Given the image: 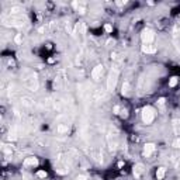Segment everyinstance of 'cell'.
<instances>
[{
    "label": "cell",
    "mask_w": 180,
    "mask_h": 180,
    "mask_svg": "<svg viewBox=\"0 0 180 180\" xmlns=\"http://www.w3.org/2000/svg\"><path fill=\"white\" fill-rule=\"evenodd\" d=\"M155 117H156V111L152 106H146L142 108V112H141V118H142V122L145 125H151L155 121Z\"/></svg>",
    "instance_id": "6da1fadb"
},
{
    "label": "cell",
    "mask_w": 180,
    "mask_h": 180,
    "mask_svg": "<svg viewBox=\"0 0 180 180\" xmlns=\"http://www.w3.org/2000/svg\"><path fill=\"white\" fill-rule=\"evenodd\" d=\"M118 76H120L118 69L117 68H112L108 73V78H107V90L108 92H114L115 86H117V82H118Z\"/></svg>",
    "instance_id": "7a4b0ae2"
},
{
    "label": "cell",
    "mask_w": 180,
    "mask_h": 180,
    "mask_svg": "<svg viewBox=\"0 0 180 180\" xmlns=\"http://www.w3.org/2000/svg\"><path fill=\"white\" fill-rule=\"evenodd\" d=\"M155 39V32L151 28H143L142 32H141V41L142 44H152Z\"/></svg>",
    "instance_id": "3957f363"
},
{
    "label": "cell",
    "mask_w": 180,
    "mask_h": 180,
    "mask_svg": "<svg viewBox=\"0 0 180 180\" xmlns=\"http://www.w3.org/2000/svg\"><path fill=\"white\" fill-rule=\"evenodd\" d=\"M103 73H104V66H103V65H97V66H94V68H93V70H92L93 80L98 82L101 79V76H103Z\"/></svg>",
    "instance_id": "277c9868"
},
{
    "label": "cell",
    "mask_w": 180,
    "mask_h": 180,
    "mask_svg": "<svg viewBox=\"0 0 180 180\" xmlns=\"http://www.w3.org/2000/svg\"><path fill=\"white\" fill-rule=\"evenodd\" d=\"M24 84L30 90H32V92H37V89H38V82H37V79H35V76H34V75H31L28 79H25Z\"/></svg>",
    "instance_id": "5b68a950"
},
{
    "label": "cell",
    "mask_w": 180,
    "mask_h": 180,
    "mask_svg": "<svg viewBox=\"0 0 180 180\" xmlns=\"http://www.w3.org/2000/svg\"><path fill=\"white\" fill-rule=\"evenodd\" d=\"M155 149H156V145H155L153 142H148L143 145V149H142V155L145 158H149L152 153L155 152Z\"/></svg>",
    "instance_id": "8992f818"
},
{
    "label": "cell",
    "mask_w": 180,
    "mask_h": 180,
    "mask_svg": "<svg viewBox=\"0 0 180 180\" xmlns=\"http://www.w3.org/2000/svg\"><path fill=\"white\" fill-rule=\"evenodd\" d=\"M22 165H24L25 168H37V166L39 165V160H38V158H35V156H28L24 159Z\"/></svg>",
    "instance_id": "52a82bcc"
},
{
    "label": "cell",
    "mask_w": 180,
    "mask_h": 180,
    "mask_svg": "<svg viewBox=\"0 0 180 180\" xmlns=\"http://www.w3.org/2000/svg\"><path fill=\"white\" fill-rule=\"evenodd\" d=\"M143 172H145V168H143L142 163H137V165H134V168H132V174H134V177L137 180L142 176Z\"/></svg>",
    "instance_id": "ba28073f"
},
{
    "label": "cell",
    "mask_w": 180,
    "mask_h": 180,
    "mask_svg": "<svg viewBox=\"0 0 180 180\" xmlns=\"http://www.w3.org/2000/svg\"><path fill=\"white\" fill-rule=\"evenodd\" d=\"M141 51H142L143 53H155L156 52V47L152 44H143L142 47H141Z\"/></svg>",
    "instance_id": "9c48e42d"
},
{
    "label": "cell",
    "mask_w": 180,
    "mask_h": 180,
    "mask_svg": "<svg viewBox=\"0 0 180 180\" xmlns=\"http://www.w3.org/2000/svg\"><path fill=\"white\" fill-rule=\"evenodd\" d=\"M166 174V169L165 168H158L156 172H155V177H156L158 180H162L163 177H165Z\"/></svg>",
    "instance_id": "30bf717a"
},
{
    "label": "cell",
    "mask_w": 180,
    "mask_h": 180,
    "mask_svg": "<svg viewBox=\"0 0 180 180\" xmlns=\"http://www.w3.org/2000/svg\"><path fill=\"white\" fill-rule=\"evenodd\" d=\"M121 93H122L124 96H127L129 93V90H131V84H129V82L128 80H124V83H122V87H121Z\"/></svg>",
    "instance_id": "8fae6325"
},
{
    "label": "cell",
    "mask_w": 180,
    "mask_h": 180,
    "mask_svg": "<svg viewBox=\"0 0 180 180\" xmlns=\"http://www.w3.org/2000/svg\"><path fill=\"white\" fill-rule=\"evenodd\" d=\"M177 83H179V78H176V76L169 79V87H174Z\"/></svg>",
    "instance_id": "7c38bea8"
},
{
    "label": "cell",
    "mask_w": 180,
    "mask_h": 180,
    "mask_svg": "<svg viewBox=\"0 0 180 180\" xmlns=\"http://www.w3.org/2000/svg\"><path fill=\"white\" fill-rule=\"evenodd\" d=\"M37 177H38V179H45V177L48 176V173L45 170H38L37 172V174H35Z\"/></svg>",
    "instance_id": "4fadbf2b"
},
{
    "label": "cell",
    "mask_w": 180,
    "mask_h": 180,
    "mask_svg": "<svg viewBox=\"0 0 180 180\" xmlns=\"http://www.w3.org/2000/svg\"><path fill=\"white\" fill-rule=\"evenodd\" d=\"M172 146H173V148H176V149H180V137H177L176 139L172 142Z\"/></svg>",
    "instance_id": "5bb4252c"
},
{
    "label": "cell",
    "mask_w": 180,
    "mask_h": 180,
    "mask_svg": "<svg viewBox=\"0 0 180 180\" xmlns=\"http://www.w3.org/2000/svg\"><path fill=\"white\" fill-rule=\"evenodd\" d=\"M68 129H69V128H68V125H62V124L56 127V131H58V132H68Z\"/></svg>",
    "instance_id": "9a60e30c"
},
{
    "label": "cell",
    "mask_w": 180,
    "mask_h": 180,
    "mask_svg": "<svg viewBox=\"0 0 180 180\" xmlns=\"http://www.w3.org/2000/svg\"><path fill=\"white\" fill-rule=\"evenodd\" d=\"M118 115H121L122 118H127V117H128V110H127V108H120Z\"/></svg>",
    "instance_id": "2e32d148"
},
{
    "label": "cell",
    "mask_w": 180,
    "mask_h": 180,
    "mask_svg": "<svg viewBox=\"0 0 180 180\" xmlns=\"http://www.w3.org/2000/svg\"><path fill=\"white\" fill-rule=\"evenodd\" d=\"M104 30H106V32H112V25L111 24H104Z\"/></svg>",
    "instance_id": "e0dca14e"
},
{
    "label": "cell",
    "mask_w": 180,
    "mask_h": 180,
    "mask_svg": "<svg viewBox=\"0 0 180 180\" xmlns=\"http://www.w3.org/2000/svg\"><path fill=\"white\" fill-rule=\"evenodd\" d=\"M16 138H17V134H16V131H10V134H8V139H16Z\"/></svg>",
    "instance_id": "ac0fdd59"
},
{
    "label": "cell",
    "mask_w": 180,
    "mask_h": 180,
    "mask_svg": "<svg viewBox=\"0 0 180 180\" xmlns=\"http://www.w3.org/2000/svg\"><path fill=\"white\" fill-rule=\"evenodd\" d=\"M165 101H166L165 98H163V97H160L159 100H158V104H159V106H163V104H165Z\"/></svg>",
    "instance_id": "d6986e66"
},
{
    "label": "cell",
    "mask_w": 180,
    "mask_h": 180,
    "mask_svg": "<svg viewBox=\"0 0 180 180\" xmlns=\"http://www.w3.org/2000/svg\"><path fill=\"white\" fill-rule=\"evenodd\" d=\"M115 4H117V6H125V4H127V2H117Z\"/></svg>",
    "instance_id": "ffe728a7"
},
{
    "label": "cell",
    "mask_w": 180,
    "mask_h": 180,
    "mask_svg": "<svg viewBox=\"0 0 180 180\" xmlns=\"http://www.w3.org/2000/svg\"><path fill=\"white\" fill-rule=\"evenodd\" d=\"M76 180H86V177H84V176H78V179H76Z\"/></svg>",
    "instance_id": "44dd1931"
}]
</instances>
